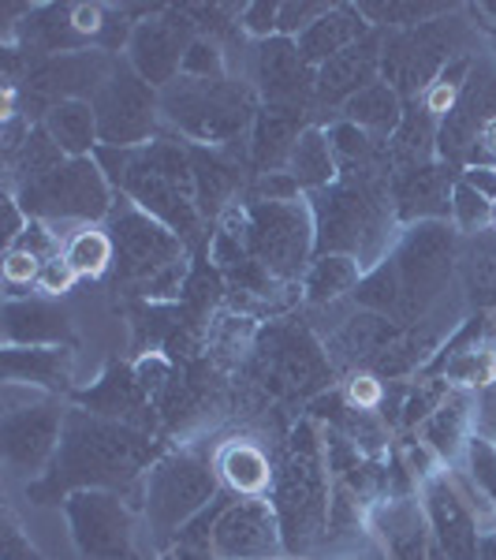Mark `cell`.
<instances>
[{"label":"cell","mask_w":496,"mask_h":560,"mask_svg":"<svg viewBox=\"0 0 496 560\" xmlns=\"http://www.w3.org/2000/svg\"><path fill=\"white\" fill-rule=\"evenodd\" d=\"M452 229L463 240L493 229V202L477 195L471 184H463V179H456V191H452Z\"/></svg>","instance_id":"ee69618b"},{"label":"cell","mask_w":496,"mask_h":560,"mask_svg":"<svg viewBox=\"0 0 496 560\" xmlns=\"http://www.w3.org/2000/svg\"><path fill=\"white\" fill-rule=\"evenodd\" d=\"M496 116V65L493 60H474L471 79L452 113L440 120L437 135V161L463 173L471 165V153L477 150V135Z\"/></svg>","instance_id":"ac0fdd59"},{"label":"cell","mask_w":496,"mask_h":560,"mask_svg":"<svg viewBox=\"0 0 496 560\" xmlns=\"http://www.w3.org/2000/svg\"><path fill=\"white\" fill-rule=\"evenodd\" d=\"M366 269L358 266L355 258L347 255H321L310 261V269L303 273V295L306 303L324 306L336 303L340 295H355L358 280H363Z\"/></svg>","instance_id":"d590c367"},{"label":"cell","mask_w":496,"mask_h":560,"mask_svg":"<svg viewBox=\"0 0 496 560\" xmlns=\"http://www.w3.org/2000/svg\"><path fill=\"white\" fill-rule=\"evenodd\" d=\"M459 179L471 184L477 195L489 198V202L496 206V165H467L463 173H459Z\"/></svg>","instance_id":"11a10c76"},{"label":"cell","mask_w":496,"mask_h":560,"mask_svg":"<svg viewBox=\"0 0 496 560\" xmlns=\"http://www.w3.org/2000/svg\"><path fill=\"white\" fill-rule=\"evenodd\" d=\"M329 8L332 4H324V0H281V26H276V34L281 38H299Z\"/></svg>","instance_id":"f907efd6"},{"label":"cell","mask_w":496,"mask_h":560,"mask_svg":"<svg viewBox=\"0 0 496 560\" xmlns=\"http://www.w3.org/2000/svg\"><path fill=\"white\" fill-rule=\"evenodd\" d=\"M224 493L213 459L198 453H165L139 482V509L153 538L173 549L179 530Z\"/></svg>","instance_id":"8992f818"},{"label":"cell","mask_w":496,"mask_h":560,"mask_svg":"<svg viewBox=\"0 0 496 560\" xmlns=\"http://www.w3.org/2000/svg\"><path fill=\"white\" fill-rule=\"evenodd\" d=\"M38 128L57 142L68 158H94L102 147V135H97V113L86 97H71V102L52 105L42 116Z\"/></svg>","instance_id":"1f68e13d"},{"label":"cell","mask_w":496,"mask_h":560,"mask_svg":"<svg viewBox=\"0 0 496 560\" xmlns=\"http://www.w3.org/2000/svg\"><path fill=\"white\" fill-rule=\"evenodd\" d=\"M408 325L385 318V314H374V311H358L340 325L336 337L329 340V359L332 363H358V366H369L381 351H389L400 332Z\"/></svg>","instance_id":"f1b7e54d"},{"label":"cell","mask_w":496,"mask_h":560,"mask_svg":"<svg viewBox=\"0 0 496 560\" xmlns=\"http://www.w3.org/2000/svg\"><path fill=\"white\" fill-rule=\"evenodd\" d=\"M385 388H381V377L377 374H355L347 385V408L355 411H374L381 404Z\"/></svg>","instance_id":"f5cc1de1"},{"label":"cell","mask_w":496,"mask_h":560,"mask_svg":"<svg viewBox=\"0 0 496 560\" xmlns=\"http://www.w3.org/2000/svg\"><path fill=\"white\" fill-rule=\"evenodd\" d=\"M232 240L247 247L273 280H295L318 258V236H314V213L299 202H232L221 213Z\"/></svg>","instance_id":"5b68a950"},{"label":"cell","mask_w":496,"mask_h":560,"mask_svg":"<svg viewBox=\"0 0 496 560\" xmlns=\"http://www.w3.org/2000/svg\"><path fill=\"white\" fill-rule=\"evenodd\" d=\"M422 438L440 459H456L459 448H467V400L463 396H448L437 411L426 419Z\"/></svg>","instance_id":"60d3db41"},{"label":"cell","mask_w":496,"mask_h":560,"mask_svg":"<svg viewBox=\"0 0 496 560\" xmlns=\"http://www.w3.org/2000/svg\"><path fill=\"white\" fill-rule=\"evenodd\" d=\"M366 34H374V26H369V20L363 15V8L358 4H332L329 12H324L306 34H299L295 42H299L306 68L318 71L321 65H329L332 57H340L344 49L363 42Z\"/></svg>","instance_id":"4316f807"},{"label":"cell","mask_w":496,"mask_h":560,"mask_svg":"<svg viewBox=\"0 0 496 560\" xmlns=\"http://www.w3.org/2000/svg\"><path fill=\"white\" fill-rule=\"evenodd\" d=\"M306 113H310V108H299V105H261L258 108L255 128L247 135V161H250V168H255V176L284 173L299 135L310 128Z\"/></svg>","instance_id":"cb8c5ba5"},{"label":"cell","mask_w":496,"mask_h":560,"mask_svg":"<svg viewBox=\"0 0 496 560\" xmlns=\"http://www.w3.org/2000/svg\"><path fill=\"white\" fill-rule=\"evenodd\" d=\"M369 527L389 560H429L433 530L418 497H385L369 509Z\"/></svg>","instance_id":"603a6c76"},{"label":"cell","mask_w":496,"mask_h":560,"mask_svg":"<svg viewBox=\"0 0 496 560\" xmlns=\"http://www.w3.org/2000/svg\"><path fill=\"white\" fill-rule=\"evenodd\" d=\"M94 161L102 165V173L108 176L113 191L120 198H128L131 206H139L142 213H150L153 221H161L165 229H173L179 240L191 247L202 243L205 236V217L198 213V206L187 198L173 179H165L153 168V161L146 158V150H108L97 147Z\"/></svg>","instance_id":"30bf717a"},{"label":"cell","mask_w":496,"mask_h":560,"mask_svg":"<svg viewBox=\"0 0 496 560\" xmlns=\"http://www.w3.org/2000/svg\"><path fill=\"white\" fill-rule=\"evenodd\" d=\"M440 348H445L440 345V329L429 318H422L408 325V329L400 332V340L369 363V370H374L377 377H403V374H411V370L426 366L433 359V351H440Z\"/></svg>","instance_id":"e575fe53"},{"label":"cell","mask_w":496,"mask_h":560,"mask_svg":"<svg viewBox=\"0 0 496 560\" xmlns=\"http://www.w3.org/2000/svg\"><path fill=\"white\" fill-rule=\"evenodd\" d=\"M68 408L57 396H26L23 404L8 400L4 419H0V456L8 471L23 478H42L49 471L52 456L64 438Z\"/></svg>","instance_id":"5bb4252c"},{"label":"cell","mask_w":496,"mask_h":560,"mask_svg":"<svg viewBox=\"0 0 496 560\" xmlns=\"http://www.w3.org/2000/svg\"><path fill=\"white\" fill-rule=\"evenodd\" d=\"M363 15L369 20L374 31H418L426 23H437L445 15L456 12V4H418V0H389V4H377V0H363Z\"/></svg>","instance_id":"ab89813d"},{"label":"cell","mask_w":496,"mask_h":560,"mask_svg":"<svg viewBox=\"0 0 496 560\" xmlns=\"http://www.w3.org/2000/svg\"><path fill=\"white\" fill-rule=\"evenodd\" d=\"M184 79H228V60H224V45L216 38L194 34L191 49L184 57Z\"/></svg>","instance_id":"bcb514c9"},{"label":"cell","mask_w":496,"mask_h":560,"mask_svg":"<svg viewBox=\"0 0 496 560\" xmlns=\"http://www.w3.org/2000/svg\"><path fill=\"white\" fill-rule=\"evenodd\" d=\"M71 348H4L0 351V374L4 385L42 388L45 396L71 393Z\"/></svg>","instance_id":"484cf974"},{"label":"cell","mask_w":496,"mask_h":560,"mask_svg":"<svg viewBox=\"0 0 496 560\" xmlns=\"http://www.w3.org/2000/svg\"><path fill=\"white\" fill-rule=\"evenodd\" d=\"M97 113V135L102 147L108 150H139L150 147L161 131V90L142 83L131 71L128 60H116V68L108 71V79L97 86V94L90 97Z\"/></svg>","instance_id":"7c38bea8"},{"label":"cell","mask_w":496,"mask_h":560,"mask_svg":"<svg viewBox=\"0 0 496 560\" xmlns=\"http://www.w3.org/2000/svg\"><path fill=\"white\" fill-rule=\"evenodd\" d=\"M42 266H45V261H38L34 255H26V250H20V247L4 250L0 273H4L8 300H26V292H31V288H38Z\"/></svg>","instance_id":"7dc6e473"},{"label":"cell","mask_w":496,"mask_h":560,"mask_svg":"<svg viewBox=\"0 0 496 560\" xmlns=\"http://www.w3.org/2000/svg\"><path fill=\"white\" fill-rule=\"evenodd\" d=\"M459 269H463L467 292L474 295L477 306H489V295L496 288V229H485L477 236H467L459 247Z\"/></svg>","instance_id":"74e56055"},{"label":"cell","mask_w":496,"mask_h":560,"mask_svg":"<svg viewBox=\"0 0 496 560\" xmlns=\"http://www.w3.org/2000/svg\"><path fill=\"white\" fill-rule=\"evenodd\" d=\"M261 97L247 79H184L161 90V120L165 131L179 135L191 147L228 150L255 128Z\"/></svg>","instance_id":"277c9868"},{"label":"cell","mask_w":496,"mask_h":560,"mask_svg":"<svg viewBox=\"0 0 496 560\" xmlns=\"http://www.w3.org/2000/svg\"><path fill=\"white\" fill-rule=\"evenodd\" d=\"M332 490L336 486H332V467L321 430L314 419H303L287 438L284 456L276 464L273 493H269L292 560H306L321 546H329Z\"/></svg>","instance_id":"3957f363"},{"label":"cell","mask_w":496,"mask_h":560,"mask_svg":"<svg viewBox=\"0 0 496 560\" xmlns=\"http://www.w3.org/2000/svg\"><path fill=\"white\" fill-rule=\"evenodd\" d=\"M194 179H198L194 206L205 221H213V217H221L232 202H239L243 168H239V161H232L224 150L194 147Z\"/></svg>","instance_id":"f546056e"},{"label":"cell","mask_w":496,"mask_h":560,"mask_svg":"<svg viewBox=\"0 0 496 560\" xmlns=\"http://www.w3.org/2000/svg\"><path fill=\"white\" fill-rule=\"evenodd\" d=\"M471 68H474V60H467V57L452 60V65L433 79V86L426 90V94H422V105H426L437 120H445V116L456 108L459 94H463V86H467V79H471Z\"/></svg>","instance_id":"f6af8a7d"},{"label":"cell","mask_w":496,"mask_h":560,"mask_svg":"<svg viewBox=\"0 0 496 560\" xmlns=\"http://www.w3.org/2000/svg\"><path fill=\"white\" fill-rule=\"evenodd\" d=\"M467 464L471 478L489 501H496V441L489 438H467Z\"/></svg>","instance_id":"681fc988"},{"label":"cell","mask_w":496,"mask_h":560,"mask_svg":"<svg viewBox=\"0 0 496 560\" xmlns=\"http://www.w3.org/2000/svg\"><path fill=\"white\" fill-rule=\"evenodd\" d=\"M64 520L83 560H139V520L128 493L79 490L64 501Z\"/></svg>","instance_id":"4fadbf2b"},{"label":"cell","mask_w":496,"mask_h":560,"mask_svg":"<svg viewBox=\"0 0 496 560\" xmlns=\"http://www.w3.org/2000/svg\"><path fill=\"white\" fill-rule=\"evenodd\" d=\"M459 247L463 236L452 221H422L400 232L389 255L400 277V325L429 318L459 269Z\"/></svg>","instance_id":"52a82bcc"},{"label":"cell","mask_w":496,"mask_h":560,"mask_svg":"<svg viewBox=\"0 0 496 560\" xmlns=\"http://www.w3.org/2000/svg\"><path fill=\"white\" fill-rule=\"evenodd\" d=\"M276 26H281V4L276 0H250V4L239 8V31L255 38V45L276 38Z\"/></svg>","instance_id":"c3c4849f"},{"label":"cell","mask_w":496,"mask_h":560,"mask_svg":"<svg viewBox=\"0 0 496 560\" xmlns=\"http://www.w3.org/2000/svg\"><path fill=\"white\" fill-rule=\"evenodd\" d=\"M255 90L261 105H299L314 102V68H306L299 42L295 38H269L255 45Z\"/></svg>","instance_id":"ffe728a7"},{"label":"cell","mask_w":496,"mask_h":560,"mask_svg":"<svg viewBox=\"0 0 496 560\" xmlns=\"http://www.w3.org/2000/svg\"><path fill=\"white\" fill-rule=\"evenodd\" d=\"M422 504H426V520L440 553L448 560H477L482 527H477L474 501H467L463 486H456L448 475H426Z\"/></svg>","instance_id":"d6986e66"},{"label":"cell","mask_w":496,"mask_h":560,"mask_svg":"<svg viewBox=\"0 0 496 560\" xmlns=\"http://www.w3.org/2000/svg\"><path fill=\"white\" fill-rule=\"evenodd\" d=\"M142 388H146V385H142L139 377H131L123 366H113V370H108L105 382L97 385V393L86 396V404H90V411H94V415H105V419H116V422H128V427H139V419H134L131 411L150 415Z\"/></svg>","instance_id":"8d00e7d4"},{"label":"cell","mask_w":496,"mask_h":560,"mask_svg":"<svg viewBox=\"0 0 496 560\" xmlns=\"http://www.w3.org/2000/svg\"><path fill=\"white\" fill-rule=\"evenodd\" d=\"M165 456L146 430L105 419L86 408H68L64 438L49 471L26 482L31 504H64L79 490H139L142 475Z\"/></svg>","instance_id":"6da1fadb"},{"label":"cell","mask_w":496,"mask_h":560,"mask_svg":"<svg viewBox=\"0 0 496 560\" xmlns=\"http://www.w3.org/2000/svg\"><path fill=\"white\" fill-rule=\"evenodd\" d=\"M306 206L314 213L318 258L347 255L369 273L392 255V173L340 176L324 191L306 195Z\"/></svg>","instance_id":"7a4b0ae2"},{"label":"cell","mask_w":496,"mask_h":560,"mask_svg":"<svg viewBox=\"0 0 496 560\" xmlns=\"http://www.w3.org/2000/svg\"><path fill=\"white\" fill-rule=\"evenodd\" d=\"M75 269L68 266L64 255L60 258H52V261H45L42 266V277H38V292L42 295H64L71 284H75Z\"/></svg>","instance_id":"db71d44e"},{"label":"cell","mask_w":496,"mask_h":560,"mask_svg":"<svg viewBox=\"0 0 496 560\" xmlns=\"http://www.w3.org/2000/svg\"><path fill=\"white\" fill-rule=\"evenodd\" d=\"M477 560H496V530L482 535V546H477Z\"/></svg>","instance_id":"9f6ffc18"},{"label":"cell","mask_w":496,"mask_h":560,"mask_svg":"<svg viewBox=\"0 0 496 560\" xmlns=\"http://www.w3.org/2000/svg\"><path fill=\"white\" fill-rule=\"evenodd\" d=\"M64 261L75 269V277L97 280L116 266V243L102 224H83L75 236L64 243Z\"/></svg>","instance_id":"f35d334b"},{"label":"cell","mask_w":496,"mask_h":560,"mask_svg":"<svg viewBox=\"0 0 496 560\" xmlns=\"http://www.w3.org/2000/svg\"><path fill=\"white\" fill-rule=\"evenodd\" d=\"M284 173L295 176V184L303 187V195L324 191V187L336 184L340 165H336V158H332L329 135H324L321 124H310V128L299 135V142H295Z\"/></svg>","instance_id":"836d02e7"},{"label":"cell","mask_w":496,"mask_h":560,"mask_svg":"<svg viewBox=\"0 0 496 560\" xmlns=\"http://www.w3.org/2000/svg\"><path fill=\"white\" fill-rule=\"evenodd\" d=\"M459 57H463V23L452 15L418 26V31H385L381 79L403 102H422L433 79Z\"/></svg>","instance_id":"8fae6325"},{"label":"cell","mask_w":496,"mask_h":560,"mask_svg":"<svg viewBox=\"0 0 496 560\" xmlns=\"http://www.w3.org/2000/svg\"><path fill=\"white\" fill-rule=\"evenodd\" d=\"M489 306H496V288H493V295H489Z\"/></svg>","instance_id":"6f0895ef"},{"label":"cell","mask_w":496,"mask_h":560,"mask_svg":"<svg viewBox=\"0 0 496 560\" xmlns=\"http://www.w3.org/2000/svg\"><path fill=\"white\" fill-rule=\"evenodd\" d=\"M459 168L433 161V165L411 168V173L392 176V210L400 224L422 221H452V191Z\"/></svg>","instance_id":"7402d4cb"},{"label":"cell","mask_w":496,"mask_h":560,"mask_svg":"<svg viewBox=\"0 0 496 560\" xmlns=\"http://www.w3.org/2000/svg\"><path fill=\"white\" fill-rule=\"evenodd\" d=\"M493 229H496V206H493Z\"/></svg>","instance_id":"680465c9"},{"label":"cell","mask_w":496,"mask_h":560,"mask_svg":"<svg viewBox=\"0 0 496 560\" xmlns=\"http://www.w3.org/2000/svg\"><path fill=\"white\" fill-rule=\"evenodd\" d=\"M351 300L358 303V311H374V314H385V318L400 322V277H395L392 258H385L381 266L363 273Z\"/></svg>","instance_id":"7bdbcfd3"},{"label":"cell","mask_w":496,"mask_h":560,"mask_svg":"<svg viewBox=\"0 0 496 560\" xmlns=\"http://www.w3.org/2000/svg\"><path fill=\"white\" fill-rule=\"evenodd\" d=\"M385 60V31L366 34L358 45H351L340 57L314 71V105L321 108H344V102L358 94V90L374 86L381 79Z\"/></svg>","instance_id":"44dd1931"},{"label":"cell","mask_w":496,"mask_h":560,"mask_svg":"<svg viewBox=\"0 0 496 560\" xmlns=\"http://www.w3.org/2000/svg\"><path fill=\"white\" fill-rule=\"evenodd\" d=\"M213 467L221 475V486L232 497H269L276 482V464L269 459L265 448H258L255 441L236 438L228 445H221V453L213 456Z\"/></svg>","instance_id":"83f0119b"},{"label":"cell","mask_w":496,"mask_h":560,"mask_svg":"<svg viewBox=\"0 0 496 560\" xmlns=\"http://www.w3.org/2000/svg\"><path fill=\"white\" fill-rule=\"evenodd\" d=\"M437 135H440L437 116H433L422 102H408L403 124L389 139L392 176L411 173V168H422V165H433V161H437Z\"/></svg>","instance_id":"4dcf8cb0"},{"label":"cell","mask_w":496,"mask_h":560,"mask_svg":"<svg viewBox=\"0 0 496 560\" xmlns=\"http://www.w3.org/2000/svg\"><path fill=\"white\" fill-rule=\"evenodd\" d=\"M161 560H176V557H173V553H165V557H161Z\"/></svg>","instance_id":"91938a15"},{"label":"cell","mask_w":496,"mask_h":560,"mask_svg":"<svg viewBox=\"0 0 496 560\" xmlns=\"http://www.w3.org/2000/svg\"><path fill=\"white\" fill-rule=\"evenodd\" d=\"M4 348H71L75 345V329L60 303L38 300H4Z\"/></svg>","instance_id":"d4e9b609"},{"label":"cell","mask_w":496,"mask_h":560,"mask_svg":"<svg viewBox=\"0 0 496 560\" xmlns=\"http://www.w3.org/2000/svg\"><path fill=\"white\" fill-rule=\"evenodd\" d=\"M258 377L273 396H310L332 382V359L303 329H273L258 351Z\"/></svg>","instance_id":"9a60e30c"},{"label":"cell","mask_w":496,"mask_h":560,"mask_svg":"<svg viewBox=\"0 0 496 560\" xmlns=\"http://www.w3.org/2000/svg\"><path fill=\"white\" fill-rule=\"evenodd\" d=\"M493 311H496V306H493Z\"/></svg>","instance_id":"94428289"},{"label":"cell","mask_w":496,"mask_h":560,"mask_svg":"<svg viewBox=\"0 0 496 560\" xmlns=\"http://www.w3.org/2000/svg\"><path fill=\"white\" fill-rule=\"evenodd\" d=\"M108 236L116 243V273L123 284H142L146 295H173L187 269V243L131 206L128 198L108 213Z\"/></svg>","instance_id":"ba28073f"},{"label":"cell","mask_w":496,"mask_h":560,"mask_svg":"<svg viewBox=\"0 0 496 560\" xmlns=\"http://www.w3.org/2000/svg\"><path fill=\"white\" fill-rule=\"evenodd\" d=\"M0 560H45L42 549L23 535L20 520L12 512L0 516Z\"/></svg>","instance_id":"816d5d0a"},{"label":"cell","mask_w":496,"mask_h":560,"mask_svg":"<svg viewBox=\"0 0 496 560\" xmlns=\"http://www.w3.org/2000/svg\"><path fill=\"white\" fill-rule=\"evenodd\" d=\"M429 370H440V377L459 388H493L496 385V348L471 345V348L456 351V355L440 359V363H433Z\"/></svg>","instance_id":"b9f144b4"},{"label":"cell","mask_w":496,"mask_h":560,"mask_svg":"<svg viewBox=\"0 0 496 560\" xmlns=\"http://www.w3.org/2000/svg\"><path fill=\"white\" fill-rule=\"evenodd\" d=\"M12 191L20 198L23 213L31 221L45 224L75 221L83 229V224L105 221L116 206L113 184H108V176L94 158H71L60 168H52V173L38 179H26V184L12 187Z\"/></svg>","instance_id":"9c48e42d"},{"label":"cell","mask_w":496,"mask_h":560,"mask_svg":"<svg viewBox=\"0 0 496 560\" xmlns=\"http://www.w3.org/2000/svg\"><path fill=\"white\" fill-rule=\"evenodd\" d=\"M191 42L194 31L187 26L184 15L176 8H165V12H150L146 20L134 23L123 60L142 83H150L153 90H168L184 75V57Z\"/></svg>","instance_id":"e0dca14e"},{"label":"cell","mask_w":496,"mask_h":560,"mask_svg":"<svg viewBox=\"0 0 496 560\" xmlns=\"http://www.w3.org/2000/svg\"><path fill=\"white\" fill-rule=\"evenodd\" d=\"M210 549L216 560H292L269 497H236L216 520Z\"/></svg>","instance_id":"2e32d148"},{"label":"cell","mask_w":496,"mask_h":560,"mask_svg":"<svg viewBox=\"0 0 496 560\" xmlns=\"http://www.w3.org/2000/svg\"><path fill=\"white\" fill-rule=\"evenodd\" d=\"M403 113H408V102H403V97L395 94L385 79H377L374 86L358 90L351 102H344V108H340V120L358 124V128L369 131L374 139L389 142L395 135V128L403 124Z\"/></svg>","instance_id":"d6a6232c"}]
</instances>
